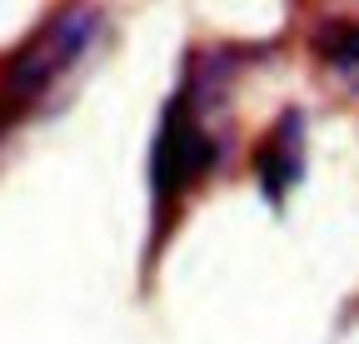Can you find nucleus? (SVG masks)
Here are the masks:
<instances>
[{"mask_svg": "<svg viewBox=\"0 0 359 344\" xmlns=\"http://www.w3.org/2000/svg\"><path fill=\"white\" fill-rule=\"evenodd\" d=\"M314 50H320L334 70H359V20L349 25H330L320 30V40H314Z\"/></svg>", "mask_w": 359, "mask_h": 344, "instance_id": "nucleus-3", "label": "nucleus"}, {"mask_svg": "<svg viewBox=\"0 0 359 344\" xmlns=\"http://www.w3.org/2000/svg\"><path fill=\"white\" fill-rule=\"evenodd\" d=\"M299 170H304V115L299 110H285L275 120V130H269L255 150V180L264 190L269 205H280L285 190L299 185Z\"/></svg>", "mask_w": 359, "mask_h": 344, "instance_id": "nucleus-2", "label": "nucleus"}, {"mask_svg": "<svg viewBox=\"0 0 359 344\" xmlns=\"http://www.w3.org/2000/svg\"><path fill=\"white\" fill-rule=\"evenodd\" d=\"M105 30V15L100 6H90V0H70L65 11H55L45 20L25 46L15 50V60L6 65L0 75V120H15L20 110H30L40 95H50L55 85L95 50V40Z\"/></svg>", "mask_w": 359, "mask_h": 344, "instance_id": "nucleus-1", "label": "nucleus"}]
</instances>
